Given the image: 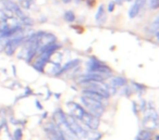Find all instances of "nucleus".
<instances>
[{
	"mask_svg": "<svg viewBox=\"0 0 159 140\" xmlns=\"http://www.w3.org/2000/svg\"><path fill=\"white\" fill-rule=\"evenodd\" d=\"M66 107H68L69 112H70V115H72L80 123H82L86 128L94 129V130L98 128L99 118L94 116L89 111H86L83 105L79 104L76 102H73V101H70V102L66 103Z\"/></svg>",
	"mask_w": 159,
	"mask_h": 140,
	"instance_id": "nucleus-1",
	"label": "nucleus"
},
{
	"mask_svg": "<svg viewBox=\"0 0 159 140\" xmlns=\"http://www.w3.org/2000/svg\"><path fill=\"white\" fill-rule=\"evenodd\" d=\"M60 47H61V46H60L59 44H56V42L46 45V46H44V47H42V48H40V50L38 51L37 59H36V61L34 62V64H33L34 68H35L36 71H38V72H40V73L44 72L45 66H46L47 62L50 60L51 55H52L53 53H55L56 51L60 48Z\"/></svg>",
	"mask_w": 159,
	"mask_h": 140,
	"instance_id": "nucleus-2",
	"label": "nucleus"
},
{
	"mask_svg": "<svg viewBox=\"0 0 159 140\" xmlns=\"http://www.w3.org/2000/svg\"><path fill=\"white\" fill-rule=\"evenodd\" d=\"M0 3L3 6V8H5L8 12L14 14V15L20 20V22L22 23V24L26 25V26L33 25L32 19H30L29 16L21 10V7L18 3H16L14 1H12V0H0Z\"/></svg>",
	"mask_w": 159,
	"mask_h": 140,
	"instance_id": "nucleus-3",
	"label": "nucleus"
},
{
	"mask_svg": "<svg viewBox=\"0 0 159 140\" xmlns=\"http://www.w3.org/2000/svg\"><path fill=\"white\" fill-rule=\"evenodd\" d=\"M66 123H68L69 128H70L71 133L74 136L75 139L85 140L87 131H89V128L83 126L82 123H80L77 120H75L72 115H66Z\"/></svg>",
	"mask_w": 159,
	"mask_h": 140,
	"instance_id": "nucleus-4",
	"label": "nucleus"
},
{
	"mask_svg": "<svg viewBox=\"0 0 159 140\" xmlns=\"http://www.w3.org/2000/svg\"><path fill=\"white\" fill-rule=\"evenodd\" d=\"M81 102H82L83 107H85L86 111H89L91 114H93L94 116L99 118L100 116L104 114L105 112V104L102 101L93 100L91 98L82 96L81 97Z\"/></svg>",
	"mask_w": 159,
	"mask_h": 140,
	"instance_id": "nucleus-5",
	"label": "nucleus"
},
{
	"mask_svg": "<svg viewBox=\"0 0 159 140\" xmlns=\"http://www.w3.org/2000/svg\"><path fill=\"white\" fill-rule=\"evenodd\" d=\"M87 72L92 73H98V74H102L106 77H109L111 73V68L108 65H106L102 62L98 61L96 58H91L89 61L87 62Z\"/></svg>",
	"mask_w": 159,
	"mask_h": 140,
	"instance_id": "nucleus-6",
	"label": "nucleus"
},
{
	"mask_svg": "<svg viewBox=\"0 0 159 140\" xmlns=\"http://www.w3.org/2000/svg\"><path fill=\"white\" fill-rule=\"evenodd\" d=\"M25 37L23 35H19V36H14L11 37L6 42V44L3 45V50H5L6 55H12L16 50L23 44Z\"/></svg>",
	"mask_w": 159,
	"mask_h": 140,
	"instance_id": "nucleus-7",
	"label": "nucleus"
},
{
	"mask_svg": "<svg viewBox=\"0 0 159 140\" xmlns=\"http://www.w3.org/2000/svg\"><path fill=\"white\" fill-rule=\"evenodd\" d=\"M143 125L146 129L148 130H152L156 129L158 126V118H157V113L152 109H148L147 111H145V116L143 118Z\"/></svg>",
	"mask_w": 159,
	"mask_h": 140,
	"instance_id": "nucleus-8",
	"label": "nucleus"
},
{
	"mask_svg": "<svg viewBox=\"0 0 159 140\" xmlns=\"http://www.w3.org/2000/svg\"><path fill=\"white\" fill-rule=\"evenodd\" d=\"M45 133L49 140H64L63 133L59 129V127L53 123H49L45 126Z\"/></svg>",
	"mask_w": 159,
	"mask_h": 140,
	"instance_id": "nucleus-9",
	"label": "nucleus"
},
{
	"mask_svg": "<svg viewBox=\"0 0 159 140\" xmlns=\"http://www.w3.org/2000/svg\"><path fill=\"white\" fill-rule=\"evenodd\" d=\"M126 84V79L122 76H112L110 78H107L106 85L108 86L109 94H115L116 90L119 89L120 87H123Z\"/></svg>",
	"mask_w": 159,
	"mask_h": 140,
	"instance_id": "nucleus-10",
	"label": "nucleus"
},
{
	"mask_svg": "<svg viewBox=\"0 0 159 140\" xmlns=\"http://www.w3.org/2000/svg\"><path fill=\"white\" fill-rule=\"evenodd\" d=\"M146 0H135L134 3L132 5V7L129 10V16L131 19H134L135 16L139 15V13L141 12V10L143 9V7L145 6Z\"/></svg>",
	"mask_w": 159,
	"mask_h": 140,
	"instance_id": "nucleus-11",
	"label": "nucleus"
},
{
	"mask_svg": "<svg viewBox=\"0 0 159 140\" xmlns=\"http://www.w3.org/2000/svg\"><path fill=\"white\" fill-rule=\"evenodd\" d=\"M95 20H96V23L99 25H102L106 23L107 12H106V9H105L104 5L99 6V8H98V10H97V13H96V15H95Z\"/></svg>",
	"mask_w": 159,
	"mask_h": 140,
	"instance_id": "nucleus-12",
	"label": "nucleus"
},
{
	"mask_svg": "<svg viewBox=\"0 0 159 140\" xmlns=\"http://www.w3.org/2000/svg\"><path fill=\"white\" fill-rule=\"evenodd\" d=\"M81 63V61H80L79 59H75V60H71V61H69L68 63L64 64L62 68H60L59 72H58L57 76H59V75H62L63 73L68 72V71L72 70V68H76V66H79V64Z\"/></svg>",
	"mask_w": 159,
	"mask_h": 140,
	"instance_id": "nucleus-13",
	"label": "nucleus"
},
{
	"mask_svg": "<svg viewBox=\"0 0 159 140\" xmlns=\"http://www.w3.org/2000/svg\"><path fill=\"white\" fill-rule=\"evenodd\" d=\"M82 96L84 97H87V98H91L93 99V100H97V101H102V102H104L105 100H107L105 97H102V94H97V92L93 91V90H89V89H84L82 91Z\"/></svg>",
	"mask_w": 159,
	"mask_h": 140,
	"instance_id": "nucleus-14",
	"label": "nucleus"
},
{
	"mask_svg": "<svg viewBox=\"0 0 159 140\" xmlns=\"http://www.w3.org/2000/svg\"><path fill=\"white\" fill-rule=\"evenodd\" d=\"M152 138V133L148 129H145V130H141L139 133H137L135 140H149Z\"/></svg>",
	"mask_w": 159,
	"mask_h": 140,
	"instance_id": "nucleus-15",
	"label": "nucleus"
},
{
	"mask_svg": "<svg viewBox=\"0 0 159 140\" xmlns=\"http://www.w3.org/2000/svg\"><path fill=\"white\" fill-rule=\"evenodd\" d=\"M100 138H102V133L99 131H97V129H95V130L94 129H89L85 140H100Z\"/></svg>",
	"mask_w": 159,
	"mask_h": 140,
	"instance_id": "nucleus-16",
	"label": "nucleus"
},
{
	"mask_svg": "<svg viewBox=\"0 0 159 140\" xmlns=\"http://www.w3.org/2000/svg\"><path fill=\"white\" fill-rule=\"evenodd\" d=\"M158 32H159V24H158V18H156V20L150 24V34L155 35V37L158 39Z\"/></svg>",
	"mask_w": 159,
	"mask_h": 140,
	"instance_id": "nucleus-17",
	"label": "nucleus"
},
{
	"mask_svg": "<svg viewBox=\"0 0 159 140\" xmlns=\"http://www.w3.org/2000/svg\"><path fill=\"white\" fill-rule=\"evenodd\" d=\"M63 18H64V20H66V22H70V23L74 22V20H75V15H74V13H73V11L64 12Z\"/></svg>",
	"mask_w": 159,
	"mask_h": 140,
	"instance_id": "nucleus-18",
	"label": "nucleus"
},
{
	"mask_svg": "<svg viewBox=\"0 0 159 140\" xmlns=\"http://www.w3.org/2000/svg\"><path fill=\"white\" fill-rule=\"evenodd\" d=\"M159 7V0H149V8L152 10H156Z\"/></svg>",
	"mask_w": 159,
	"mask_h": 140,
	"instance_id": "nucleus-19",
	"label": "nucleus"
},
{
	"mask_svg": "<svg viewBox=\"0 0 159 140\" xmlns=\"http://www.w3.org/2000/svg\"><path fill=\"white\" fill-rule=\"evenodd\" d=\"M13 139L14 140H21L22 139V130L20 128H18L13 133Z\"/></svg>",
	"mask_w": 159,
	"mask_h": 140,
	"instance_id": "nucleus-20",
	"label": "nucleus"
},
{
	"mask_svg": "<svg viewBox=\"0 0 159 140\" xmlns=\"http://www.w3.org/2000/svg\"><path fill=\"white\" fill-rule=\"evenodd\" d=\"M115 6H116V3L113 2V1H111V2L108 5V12H112L113 9H115Z\"/></svg>",
	"mask_w": 159,
	"mask_h": 140,
	"instance_id": "nucleus-21",
	"label": "nucleus"
},
{
	"mask_svg": "<svg viewBox=\"0 0 159 140\" xmlns=\"http://www.w3.org/2000/svg\"><path fill=\"white\" fill-rule=\"evenodd\" d=\"M86 2H87V6L92 8V7H94V5H95L96 0H86Z\"/></svg>",
	"mask_w": 159,
	"mask_h": 140,
	"instance_id": "nucleus-22",
	"label": "nucleus"
},
{
	"mask_svg": "<svg viewBox=\"0 0 159 140\" xmlns=\"http://www.w3.org/2000/svg\"><path fill=\"white\" fill-rule=\"evenodd\" d=\"M63 137H64V140H74L72 137H70V136H68V135H64V133H63Z\"/></svg>",
	"mask_w": 159,
	"mask_h": 140,
	"instance_id": "nucleus-23",
	"label": "nucleus"
},
{
	"mask_svg": "<svg viewBox=\"0 0 159 140\" xmlns=\"http://www.w3.org/2000/svg\"><path fill=\"white\" fill-rule=\"evenodd\" d=\"M36 105L38 107V109H42V105H40V103L37 102V101H36Z\"/></svg>",
	"mask_w": 159,
	"mask_h": 140,
	"instance_id": "nucleus-24",
	"label": "nucleus"
},
{
	"mask_svg": "<svg viewBox=\"0 0 159 140\" xmlns=\"http://www.w3.org/2000/svg\"><path fill=\"white\" fill-rule=\"evenodd\" d=\"M76 1H82V0H76Z\"/></svg>",
	"mask_w": 159,
	"mask_h": 140,
	"instance_id": "nucleus-25",
	"label": "nucleus"
},
{
	"mask_svg": "<svg viewBox=\"0 0 159 140\" xmlns=\"http://www.w3.org/2000/svg\"><path fill=\"white\" fill-rule=\"evenodd\" d=\"M125 1H131V0H125Z\"/></svg>",
	"mask_w": 159,
	"mask_h": 140,
	"instance_id": "nucleus-26",
	"label": "nucleus"
},
{
	"mask_svg": "<svg viewBox=\"0 0 159 140\" xmlns=\"http://www.w3.org/2000/svg\"><path fill=\"white\" fill-rule=\"evenodd\" d=\"M149 140H152V139H149Z\"/></svg>",
	"mask_w": 159,
	"mask_h": 140,
	"instance_id": "nucleus-27",
	"label": "nucleus"
}]
</instances>
